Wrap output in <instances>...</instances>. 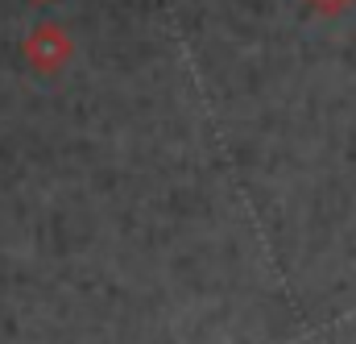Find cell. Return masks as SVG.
Instances as JSON below:
<instances>
[{
	"mask_svg": "<svg viewBox=\"0 0 356 344\" xmlns=\"http://www.w3.org/2000/svg\"><path fill=\"white\" fill-rule=\"evenodd\" d=\"M307 8H315L319 17H340L344 8H353V0H302Z\"/></svg>",
	"mask_w": 356,
	"mask_h": 344,
	"instance_id": "2",
	"label": "cell"
},
{
	"mask_svg": "<svg viewBox=\"0 0 356 344\" xmlns=\"http://www.w3.org/2000/svg\"><path fill=\"white\" fill-rule=\"evenodd\" d=\"M25 63L38 71V75H54V71H63L67 63H71V54H75V42H71V33L63 29V25H54V21H42V25H33L29 29V38H25Z\"/></svg>",
	"mask_w": 356,
	"mask_h": 344,
	"instance_id": "1",
	"label": "cell"
}]
</instances>
